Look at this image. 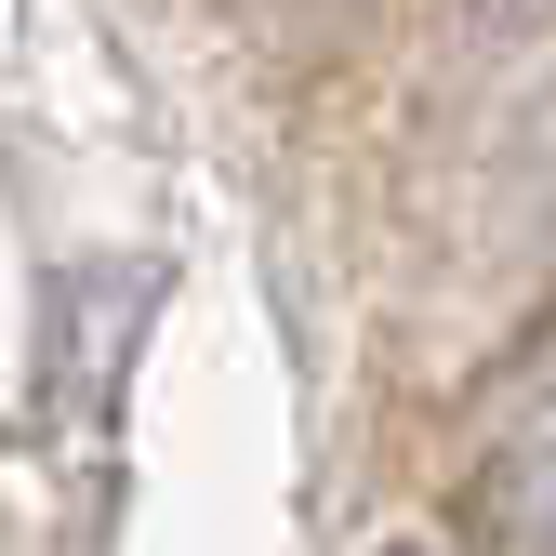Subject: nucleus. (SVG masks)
Wrapping results in <instances>:
<instances>
[{"label": "nucleus", "mask_w": 556, "mask_h": 556, "mask_svg": "<svg viewBox=\"0 0 556 556\" xmlns=\"http://www.w3.org/2000/svg\"><path fill=\"white\" fill-rule=\"evenodd\" d=\"M464 517H477V543H491V556H556V397L464 477Z\"/></svg>", "instance_id": "1"}, {"label": "nucleus", "mask_w": 556, "mask_h": 556, "mask_svg": "<svg viewBox=\"0 0 556 556\" xmlns=\"http://www.w3.org/2000/svg\"><path fill=\"white\" fill-rule=\"evenodd\" d=\"M371 556H451V543H410V530H397V543H371Z\"/></svg>", "instance_id": "2"}]
</instances>
